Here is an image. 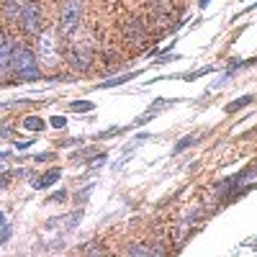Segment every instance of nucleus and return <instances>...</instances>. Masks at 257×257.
Instances as JSON below:
<instances>
[{
	"instance_id": "obj_1",
	"label": "nucleus",
	"mask_w": 257,
	"mask_h": 257,
	"mask_svg": "<svg viewBox=\"0 0 257 257\" xmlns=\"http://www.w3.org/2000/svg\"><path fill=\"white\" fill-rule=\"evenodd\" d=\"M36 57L44 70H57L62 64V49H59V31H41L36 39Z\"/></svg>"
},
{
	"instance_id": "obj_2",
	"label": "nucleus",
	"mask_w": 257,
	"mask_h": 257,
	"mask_svg": "<svg viewBox=\"0 0 257 257\" xmlns=\"http://www.w3.org/2000/svg\"><path fill=\"white\" fill-rule=\"evenodd\" d=\"M13 75L21 82H36V80H41V64H39L36 52H31L29 47H16V54H13Z\"/></svg>"
},
{
	"instance_id": "obj_3",
	"label": "nucleus",
	"mask_w": 257,
	"mask_h": 257,
	"mask_svg": "<svg viewBox=\"0 0 257 257\" xmlns=\"http://www.w3.org/2000/svg\"><path fill=\"white\" fill-rule=\"evenodd\" d=\"M82 18V3L80 0H64L59 8V36H72Z\"/></svg>"
},
{
	"instance_id": "obj_4",
	"label": "nucleus",
	"mask_w": 257,
	"mask_h": 257,
	"mask_svg": "<svg viewBox=\"0 0 257 257\" xmlns=\"http://www.w3.org/2000/svg\"><path fill=\"white\" fill-rule=\"evenodd\" d=\"M18 24H21V31H24L26 36H39V34H41L44 18H41V8H39L36 0H26L24 13H21Z\"/></svg>"
},
{
	"instance_id": "obj_5",
	"label": "nucleus",
	"mask_w": 257,
	"mask_h": 257,
	"mask_svg": "<svg viewBox=\"0 0 257 257\" xmlns=\"http://www.w3.org/2000/svg\"><path fill=\"white\" fill-rule=\"evenodd\" d=\"M70 67L75 70V72H85L93 64V47L90 44H75L72 49H70Z\"/></svg>"
},
{
	"instance_id": "obj_6",
	"label": "nucleus",
	"mask_w": 257,
	"mask_h": 257,
	"mask_svg": "<svg viewBox=\"0 0 257 257\" xmlns=\"http://www.w3.org/2000/svg\"><path fill=\"white\" fill-rule=\"evenodd\" d=\"M13 54H16V41L0 31V77H6L13 70Z\"/></svg>"
},
{
	"instance_id": "obj_7",
	"label": "nucleus",
	"mask_w": 257,
	"mask_h": 257,
	"mask_svg": "<svg viewBox=\"0 0 257 257\" xmlns=\"http://www.w3.org/2000/svg\"><path fill=\"white\" fill-rule=\"evenodd\" d=\"M123 39L128 41V44H142V41L147 39V29L142 24V18H126L123 21Z\"/></svg>"
},
{
	"instance_id": "obj_8",
	"label": "nucleus",
	"mask_w": 257,
	"mask_h": 257,
	"mask_svg": "<svg viewBox=\"0 0 257 257\" xmlns=\"http://www.w3.org/2000/svg\"><path fill=\"white\" fill-rule=\"evenodd\" d=\"M26 0H0V11H3L6 21H18L21 13H24Z\"/></svg>"
},
{
	"instance_id": "obj_9",
	"label": "nucleus",
	"mask_w": 257,
	"mask_h": 257,
	"mask_svg": "<svg viewBox=\"0 0 257 257\" xmlns=\"http://www.w3.org/2000/svg\"><path fill=\"white\" fill-rule=\"evenodd\" d=\"M139 77V72H126V75H116V77H111V80H103V82H98L95 85V90H108V88H118V85H123V82H128V80H137Z\"/></svg>"
},
{
	"instance_id": "obj_10",
	"label": "nucleus",
	"mask_w": 257,
	"mask_h": 257,
	"mask_svg": "<svg viewBox=\"0 0 257 257\" xmlns=\"http://www.w3.org/2000/svg\"><path fill=\"white\" fill-rule=\"evenodd\" d=\"M59 175H62V170H49V173H44V175H41V178H36L34 188H36V190H44V188L54 185V183L59 180Z\"/></svg>"
},
{
	"instance_id": "obj_11",
	"label": "nucleus",
	"mask_w": 257,
	"mask_h": 257,
	"mask_svg": "<svg viewBox=\"0 0 257 257\" xmlns=\"http://www.w3.org/2000/svg\"><path fill=\"white\" fill-rule=\"evenodd\" d=\"M126 254H137V257H152V254H165L160 247H144V244H132L126 249Z\"/></svg>"
},
{
	"instance_id": "obj_12",
	"label": "nucleus",
	"mask_w": 257,
	"mask_h": 257,
	"mask_svg": "<svg viewBox=\"0 0 257 257\" xmlns=\"http://www.w3.org/2000/svg\"><path fill=\"white\" fill-rule=\"evenodd\" d=\"M198 139H201V134H188L185 139H180V142H178V144L173 147V157H175V155H180V152H183V149H188V147H193V144H196Z\"/></svg>"
},
{
	"instance_id": "obj_13",
	"label": "nucleus",
	"mask_w": 257,
	"mask_h": 257,
	"mask_svg": "<svg viewBox=\"0 0 257 257\" xmlns=\"http://www.w3.org/2000/svg\"><path fill=\"white\" fill-rule=\"evenodd\" d=\"M24 128H29V132H44L47 123L41 121L39 116H26V118H24Z\"/></svg>"
},
{
	"instance_id": "obj_14",
	"label": "nucleus",
	"mask_w": 257,
	"mask_h": 257,
	"mask_svg": "<svg viewBox=\"0 0 257 257\" xmlns=\"http://www.w3.org/2000/svg\"><path fill=\"white\" fill-rule=\"evenodd\" d=\"M70 111L72 113H88V111H93V100H75V103H70Z\"/></svg>"
},
{
	"instance_id": "obj_15",
	"label": "nucleus",
	"mask_w": 257,
	"mask_h": 257,
	"mask_svg": "<svg viewBox=\"0 0 257 257\" xmlns=\"http://www.w3.org/2000/svg\"><path fill=\"white\" fill-rule=\"evenodd\" d=\"M254 98L252 95H244V98H239V100H234V103H229L226 105V113H234V111H239V108H244V105H249Z\"/></svg>"
},
{
	"instance_id": "obj_16",
	"label": "nucleus",
	"mask_w": 257,
	"mask_h": 257,
	"mask_svg": "<svg viewBox=\"0 0 257 257\" xmlns=\"http://www.w3.org/2000/svg\"><path fill=\"white\" fill-rule=\"evenodd\" d=\"M175 100H170V98H157L152 105H149V111H155V113H160L162 108H167V105H173Z\"/></svg>"
},
{
	"instance_id": "obj_17",
	"label": "nucleus",
	"mask_w": 257,
	"mask_h": 257,
	"mask_svg": "<svg viewBox=\"0 0 257 257\" xmlns=\"http://www.w3.org/2000/svg\"><path fill=\"white\" fill-rule=\"evenodd\" d=\"M208 72H213V64H208V67H201V70H196V72H188V75H183L185 80H196V77H203V75H208Z\"/></svg>"
},
{
	"instance_id": "obj_18",
	"label": "nucleus",
	"mask_w": 257,
	"mask_h": 257,
	"mask_svg": "<svg viewBox=\"0 0 257 257\" xmlns=\"http://www.w3.org/2000/svg\"><path fill=\"white\" fill-rule=\"evenodd\" d=\"M64 198H67V193H64V190H57V193H52V196H49V203L54 201V203H62Z\"/></svg>"
},
{
	"instance_id": "obj_19",
	"label": "nucleus",
	"mask_w": 257,
	"mask_h": 257,
	"mask_svg": "<svg viewBox=\"0 0 257 257\" xmlns=\"http://www.w3.org/2000/svg\"><path fill=\"white\" fill-rule=\"evenodd\" d=\"M52 126L54 128H64V126H67V118H64V116H52Z\"/></svg>"
},
{
	"instance_id": "obj_20",
	"label": "nucleus",
	"mask_w": 257,
	"mask_h": 257,
	"mask_svg": "<svg viewBox=\"0 0 257 257\" xmlns=\"http://www.w3.org/2000/svg\"><path fill=\"white\" fill-rule=\"evenodd\" d=\"M173 59H180V57H178V54H162V57H157L155 62H157V64H167V62H173Z\"/></svg>"
},
{
	"instance_id": "obj_21",
	"label": "nucleus",
	"mask_w": 257,
	"mask_h": 257,
	"mask_svg": "<svg viewBox=\"0 0 257 257\" xmlns=\"http://www.w3.org/2000/svg\"><path fill=\"white\" fill-rule=\"evenodd\" d=\"M80 144V139H64L62 142V147H77Z\"/></svg>"
},
{
	"instance_id": "obj_22",
	"label": "nucleus",
	"mask_w": 257,
	"mask_h": 257,
	"mask_svg": "<svg viewBox=\"0 0 257 257\" xmlns=\"http://www.w3.org/2000/svg\"><path fill=\"white\" fill-rule=\"evenodd\" d=\"M244 64H257V57H254V59H247Z\"/></svg>"
}]
</instances>
